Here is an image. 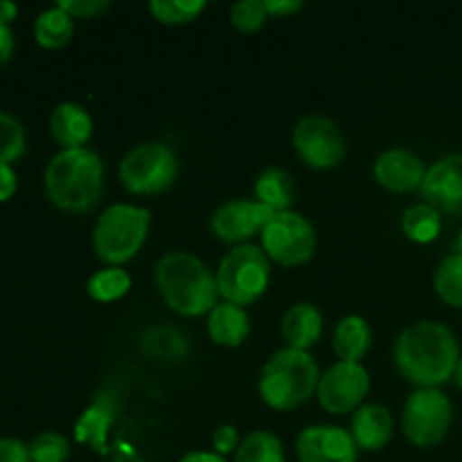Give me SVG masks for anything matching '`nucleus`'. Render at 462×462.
<instances>
[{
    "label": "nucleus",
    "mask_w": 462,
    "mask_h": 462,
    "mask_svg": "<svg viewBox=\"0 0 462 462\" xmlns=\"http://www.w3.org/2000/svg\"><path fill=\"white\" fill-rule=\"evenodd\" d=\"M420 192L424 203L438 212L462 217V153H451L433 162Z\"/></svg>",
    "instance_id": "nucleus-14"
},
{
    "label": "nucleus",
    "mask_w": 462,
    "mask_h": 462,
    "mask_svg": "<svg viewBox=\"0 0 462 462\" xmlns=\"http://www.w3.org/2000/svg\"><path fill=\"white\" fill-rule=\"evenodd\" d=\"M75 34V21L61 7H50L41 12L34 21V39L41 48L59 50L66 43H70Z\"/></svg>",
    "instance_id": "nucleus-22"
},
{
    "label": "nucleus",
    "mask_w": 462,
    "mask_h": 462,
    "mask_svg": "<svg viewBox=\"0 0 462 462\" xmlns=\"http://www.w3.org/2000/svg\"><path fill=\"white\" fill-rule=\"evenodd\" d=\"M179 462H226V458L215 451H189Z\"/></svg>",
    "instance_id": "nucleus-39"
},
{
    "label": "nucleus",
    "mask_w": 462,
    "mask_h": 462,
    "mask_svg": "<svg viewBox=\"0 0 462 462\" xmlns=\"http://www.w3.org/2000/svg\"><path fill=\"white\" fill-rule=\"evenodd\" d=\"M239 445H242V442H239V433L233 424H224V427H219L215 433H212V447H215V454L228 456L233 454V451H237Z\"/></svg>",
    "instance_id": "nucleus-34"
},
{
    "label": "nucleus",
    "mask_w": 462,
    "mask_h": 462,
    "mask_svg": "<svg viewBox=\"0 0 462 462\" xmlns=\"http://www.w3.org/2000/svg\"><path fill=\"white\" fill-rule=\"evenodd\" d=\"M235 462H287L278 436L269 431H253L235 451Z\"/></svg>",
    "instance_id": "nucleus-27"
},
{
    "label": "nucleus",
    "mask_w": 462,
    "mask_h": 462,
    "mask_svg": "<svg viewBox=\"0 0 462 462\" xmlns=\"http://www.w3.org/2000/svg\"><path fill=\"white\" fill-rule=\"evenodd\" d=\"M116 422V404L113 397L99 395L93 404L79 415L75 424V440L79 445L90 447L99 456L108 454V431Z\"/></svg>",
    "instance_id": "nucleus-17"
},
{
    "label": "nucleus",
    "mask_w": 462,
    "mask_h": 462,
    "mask_svg": "<svg viewBox=\"0 0 462 462\" xmlns=\"http://www.w3.org/2000/svg\"><path fill=\"white\" fill-rule=\"evenodd\" d=\"M0 462H32L30 449L16 438H0Z\"/></svg>",
    "instance_id": "nucleus-35"
},
{
    "label": "nucleus",
    "mask_w": 462,
    "mask_h": 462,
    "mask_svg": "<svg viewBox=\"0 0 462 462\" xmlns=\"http://www.w3.org/2000/svg\"><path fill=\"white\" fill-rule=\"evenodd\" d=\"M206 9L203 0H152L149 12L158 23L165 25H185L192 23Z\"/></svg>",
    "instance_id": "nucleus-29"
},
{
    "label": "nucleus",
    "mask_w": 462,
    "mask_h": 462,
    "mask_svg": "<svg viewBox=\"0 0 462 462\" xmlns=\"http://www.w3.org/2000/svg\"><path fill=\"white\" fill-rule=\"evenodd\" d=\"M370 343H373V332H370L368 320L361 319V316H346V319L338 320L332 338L338 361L359 364L368 355Z\"/></svg>",
    "instance_id": "nucleus-21"
},
{
    "label": "nucleus",
    "mask_w": 462,
    "mask_h": 462,
    "mask_svg": "<svg viewBox=\"0 0 462 462\" xmlns=\"http://www.w3.org/2000/svg\"><path fill=\"white\" fill-rule=\"evenodd\" d=\"M45 194L66 212H86L102 199L104 162L93 149H61L43 174Z\"/></svg>",
    "instance_id": "nucleus-3"
},
{
    "label": "nucleus",
    "mask_w": 462,
    "mask_h": 462,
    "mask_svg": "<svg viewBox=\"0 0 462 462\" xmlns=\"http://www.w3.org/2000/svg\"><path fill=\"white\" fill-rule=\"evenodd\" d=\"M282 337L293 350H310L323 337V314L311 302H296L282 316Z\"/></svg>",
    "instance_id": "nucleus-19"
},
{
    "label": "nucleus",
    "mask_w": 462,
    "mask_h": 462,
    "mask_svg": "<svg viewBox=\"0 0 462 462\" xmlns=\"http://www.w3.org/2000/svg\"><path fill=\"white\" fill-rule=\"evenodd\" d=\"M131 289V275L120 266H106V269L97 271L86 282V291L93 300L97 302H113L120 300L129 293Z\"/></svg>",
    "instance_id": "nucleus-25"
},
{
    "label": "nucleus",
    "mask_w": 462,
    "mask_h": 462,
    "mask_svg": "<svg viewBox=\"0 0 462 462\" xmlns=\"http://www.w3.org/2000/svg\"><path fill=\"white\" fill-rule=\"evenodd\" d=\"M27 149V135L21 122L9 113L0 111V162L18 161Z\"/></svg>",
    "instance_id": "nucleus-30"
},
{
    "label": "nucleus",
    "mask_w": 462,
    "mask_h": 462,
    "mask_svg": "<svg viewBox=\"0 0 462 462\" xmlns=\"http://www.w3.org/2000/svg\"><path fill=\"white\" fill-rule=\"evenodd\" d=\"M402 230L406 237L415 244H431L436 242L442 230V217L436 208L427 203L411 206L402 217Z\"/></svg>",
    "instance_id": "nucleus-24"
},
{
    "label": "nucleus",
    "mask_w": 462,
    "mask_h": 462,
    "mask_svg": "<svg viewBox=\"0 0 462 462\" xmlns=\"http://www.w3.org/2000/svg\"><path fill=\"white\" fill-rule=\"evenodd\" d=\"M16 188H18V176L16 171H14V167L0 162V203L9 201V199L16 194Z\"/></svg>",
    "instance_id": "nucleus-36"
},
{
    "label": "nucleus",
    "mask_w": 462,
    "mask_h": 462,
    "mask_svg": "<svg viewBox=\"0 0 462 462\" xmlns=\"http://www.w3.org/2000/svg\"><path fill=\"white\" fill-rule=\"evenodd\" d=\"M16 16H18V5L12 3V0H0V21L9 25Z\"/></svg>",
    "instance_id": "nucleus-40"
},
{
    "label": "nucleus",
    "mask_w": 462,
    "mask_h": 462,
    "mask_svg": "<svg viewBox=\"0 0 462 462\" xmlns=\"http://www.w3.org/2000/svg\"><path fill=\"white\" fill-rule=\"evenodd\" d=\"M271 282V262L255 244L235 246L221 260L217 284L226 302L246 307L264 296Z\"/></svg>",
    "instance_id": "nucleus-6"
},
{
    "label": "nucleus",
    "mask_w": 462,
    "mask_h": 462,
    "mask_svg": "<svg viewBox=\"0 0 462 462\" xmlns=\"http://www.w3.org/2000/svg\"><path fill=\"white\" fill-rule=\"evenodd\" d=\"M264 5L269 16H275V18L291 16V14L300 12L302 9V3H296V0H264Z\"/></svg>",
    "instance_id": "nucleus-37"
},
{
    "label": "nucleus",
    "mask_w": 462,
    "mask_h": 462,
    "mask_svg": "<svg viewBox=\"0 0 462 462\" xmlns=\"http://www.w3.org/2000/svg\"><path fill=\"white\" fill-rule=\"evenodd\" d=\"M300 462H356L359 447L350 431L334 424H316L302 429L296 440Z\"/></svg>",
    "instance_id": "nucleus-13"
},
{
    "label": "nucleus",
    "mask_w": 462,
    "mask_h": 462,
    "mask_svg": "<svg viewBox=\"0 0 462 462\" xmlns=\"http://www.w3.org/2000/svg\"><path fill=\"white\" fill-rule=\"evenodd\" d=\"M50 134L63 149H79L93 135V117L81 104L61 102L50 116Z\"/></svg>",
    "instance_id": "nucleus-18"
},
{
    "label": "nucleus",
    "mask_w": 462,
    "mask_h": 462,
    "mask_svg": "<svg viewBox=\"0 0 462 462\" xmlns=\"http://www.w3.org/2000/svg\"><path fill=\"white\" fill-rule=\"evenodd\" d=\"M12 54H14V32L7 23L0 21V66H5V63L9 61Z\"/></svg>",
    "instance_id": "nucleus-38"
},
{
    "label": "nucleus",
    "mask_w": 462,
    "mask_h": 462,
    "mask_svg": "<svg viewBox=\"0 0 462 462\" xmlns=\"http://www.w3.org/2000/svg\"><path fill=\"white\" fill-rule=\"evenodd\" d=\"M143 350L153 359L180 361L188 355V338L174 328H152L143 337Z\"/></svg>",
    "instance_id": "nucleus-26"
},
{
    "label": "nucleus",
    "mask_w": 462,
    "mask_h": 462,
    "mask_svg": "<svg viewBox=\"0 0 462 462\" xmlns=\"http://www.w3.org/2000/svg\"><path fill=\"white\" fill-rule=\"evenodd\" d=\"M208 337L221 347H239L251 334V319L244 307L233 302H219L208 314Z\"/></svg>",
    "instance_id": "nucleus-20"
},
{
    "label": "nucleus",
    "mask_w": 462,
    "mask_h": 462,
    "mask_svg": "<svg viewBox=\"0 0 462 462\" xmlns=\"http://www.w3.org/2000/svg\"><path fill=\"white\" fill-rule=\"evenodd\" d=\"M395 422L393 413L382 404H364L352 415V438L364 451H382L391 442Z\"/></svg>",
    "instance_id": "nucleus-16"
},
{
    "label": "nucleus",
    "mask_w": 462,
    "mask_h": 462,
    "mask_svg": "<svg viewBox=\"0 0 462 462\" xmlns=\"http://www.w3.org/2000/svg\"><path fill=\"white\" fill-rule=\"evenodd\" d=\"M460 346L456 334L436 320L411 325L395 341V365L406 382L438 388L456 374Z\"/></svg>",
    "instance_id": "nucleus-1"
},
{
    "label": "nucleus",
    "mask_w": 462,
    "mask_h": 462,
    "mask_svg": "<svg viewBox=\"0 0 462 462\" xmlns=\"http://www.w3.org/2000/svg\"><path fill=\"white\" fill-rule=\"evenodd\" d=\"M32 462H66L70 458V442L57 431H43L27 445Z\"/></svg>",
    "instance_id": "nucleus-31"
},
{
    "label": "nucleus",
    "mask_w": 462,
    "mask_h": 462,
    "mask_svg": "<svg viewBox=\"0 0 462 462\" xmlns=\"http://www.w3.org/2000/svg\"><path fill=\"white\" fill-rule=\"evenodd\" d=\"M262 251L280 266H300L314 257L316 230L310 219L293 210L275 212L262 230Z\"/></svg>",
    "instance_id": "nucleus-9"
},
{
    "label": "nucleus",
    "mask_w": 462,
    "mask_h": 462,
    "mask_svg": "<svg viewBox=\"0 0 462 462\" xmlns=\"http://www.w3.org/2000/svg\"><path fill=\"white\" fill-rule=\"evenodd\" d=\"M152 226L147 208L131 203H113L99 215L93 230V248L108 266H120L134 260L143 248Z\"/></svg>",
    "instance_id": "nucleus-5"
},
{
    "label": "nucleus",
    "mask_w": 462,
    "mask_h": 462,
    "mask_svg": "<svg viewBox=\"0 0 462 462\" xmlns=\"http://www.w3.org/2000/svg\"><path fill=\"white\" fill-rule=\"evenodd\" d=\"M120 183L131 194H161L179 176L176 153L162 143H144L131 149L117 167Z\"/></svg>",
    "instance_id": "nucleus-7"
},
{
    "label": "nucleus",
    "mask_w": 462,
    "mask_h": 462,
    "mask_svg": "<svg viewBox=\"0 0 462 462\" xmlns=\"http://www.w3.org/2000/svg\"><path fill=\"white\" fill-rule=\"evenodd\" d=\"M255 197L257 201L264 203L273 212L289 210L293 203V183L287 171L278 167H269L262 171L255 180Z\"/></svg>",
    "instance_id": "nucleus-23"
},
{
    "label": "nucleus",
    "mask_w": 462,
    "mask_h": 462,
    "mask_svg": "<svg viewBox=\"0 0 462 462\" xmlns=\"http://www.w3.org/2000/svg\"><path fill=\"white\" fill-rule=\"evenodd\" d=\"M456 383H458V386L462 388V356H460V361H458V368H456Z\"/></svg>",
    "instance_id": "nucleus-41"
},
{
    "label": "nucleus",
    "mask_w": 462,
    "mask_h": 462,
    "mask_svg": "<svg viewBox=\"0 0 462 462\" xmlns=\"http://www.w3.org/2000/svg\"><path fill=\"white\" fill-rule=\"evenodd\" d=\"M433 287L436 293L440 296L442 302H447L449 307H462V255L445 257L440 262L436 271V278H433Z\"/></svg>",
    "instance_id": "nucleus-28"
},
{
    "label": "nucleus",
    "mask_w": 462,
    "mask_h": 462,
    "mask_svg": "<svg viewBox=\"0 0 462 462\" xmlns=\"http://www.w3.org/2000/svg\"><path fill=\"white\" fill-rule=\"evenodd\" d=\"M373 174L382 188L406 194L422 188L427 167H424L422 158L409 149H388L374 161Z\"/></svg>",
    "instance_id": "nucleus-15"
},
{
    "label": "nucleus",
    "mask_w": 462,
    "mask_h": 462,
    "mask_svg": "<svg viewBox=\"0 0 462 462\" xmlns=\"http://www.w3.org/2000/svg\"><path fill=\"white\" fill-rule=\"evenodd\" d=\"M456 246H458V253L462 255V228H460V235H458V242H456Z\"/></svg>",
    "instance_id": "nucleus-42"
},
{
    "label": "nucleus",
    "mask_w": 462,
    "mask_h": 462,
    "mask_svg": "<svg viewBox=\"0 0 462 462\" xmlns=\"http://www.w3.org/2000/svg\"><path fill=\"white\" fill-rule=\"evenodd\" d=\"M153 278L162 300L176 314L194 319V316L210 314L219 305L217 300L221 293L217 275L192 253H165L158 260Z\"/></svg>",
    "instance_id": "nucleus-2"
},
{
    "label": "nucleus",
    "mask_w": 462,
    "mask_h": 462,
    "mask_svg": "<svg viewBox=\"0 0 462 462\" xmlns=\"http://www.w3.org/2000/svg\"><path fill=\"white\" fill-rule=\"evenodd\" d=\"M293 149L305 165L314 170H334L346 156L343 134L325 116H305L293 126Z\"/></svg>",
    "instance_id": "nucleus-10"
},
{
    "label": "nucleus",
    "mask_w": 462,
    "mask_h": 462,
    "mask_svg": "<svg viewBox=\"0 0 462 462\" xmlns=\"http://www.w3.org/2000/svg\"><path fill=\"white\" fill-rule=\"evenodd\" d=\"M454 406L440 388H418L402 411V429L415 447H436L447 438Z\"/></svg>",
    "instance_id": "nucleus-8"
},
{
    "label": "nucleus",
    "mask_w": 462,
    "mask_h": 462,
    "mask_svg": "<svg viewBox=\"0 0 462 462\" xmlns=\"http://www.w3.org/2000/svg\"><path fill=\"white\" fill-rule=\"evenodd\" d=\"M320 370L305 350L284 347L264 364L260 374V397L275 411H293L319 391Z\"/></svg>",
    "instance_id": "nucleus-4"
},
{
    "label": "nucleus",
    "mask_w": 462,
    "mask_h": 462,
    "mask_svg": "<svg viewBox=\"0 0 462 462\" xmlns=\"http://www.w3.org/2000/svg\"><path fill=\"white\" fill-rule=\"evenodd\" d=\"M275 212L264 203L251 201V199H235L224 203L212 215V233L226 244H239L264 230V226L273 219Z\"/></svg>",
    "instance_id": "nucleus-12"
},
{
    "label": "nucleus",
    "mask_w": 462,
    "mask_h": 462,
    "mask_svg": "<svg viewBox=\"0 0 462 462\" xmlns=\"http://www.w3.org/2000/svg\"><path fill=\"white\" fill-rule=\"evenodd\" d=\"M370 391V374L361 364L337 361L319 382V404L332 415H346L361 409Z\"/></svg>",
    "instance_id": "nucleus-11"
},
{
    "label": "nucleus",
    "mask_w": 462,
    "mask_h": 462,
    "mask_svg": "<svg viewBox=\"0 0 462 462\" xmlns=\"http://www.w3.org/2000/svg\"><path fill=\"white\" fill-rule=\"evenodd\" d=\"M269 18L264 0H239L230 9V23L237 27L239 32H257Z\"/></svg>",
    "instance_id": "nucleus-32"
},
{
    "label": "nucleus",
    "mask_w": 462,
    "mask_h": 462,
    "mask_svg": "<svg viewBox=\"0 0 462 462\" xmlns=\"http://www.w3.org/2000/svg\"><path fill=\"white\" fill-rule=\"evenodd\" d=\"M108 0H59L57 7L70 14L72 18H93L97 14L106 12Z\"/></svg>",
    "instance_id": "nucleus-33"
}]
</instances>
